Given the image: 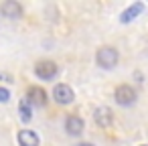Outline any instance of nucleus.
Returning a JSON list of instances; mask_svg holds the SVG:
<instances>
[{
	"label": "nucleus",
	"instance_id": "f257e3e1",
	"mask_svg": "<svg viewBox=\"0 0 148 146\" xmlns=\"http://www.w3.org/2000/svg\"><path fill=\"white\" fill-rule=\"evenodd\" d=\"M118 59H120L118 51H116L114 47H108V45H106V47H99L97 53H95V61H97V65L103 67V69L116 67V65H118Z\"/></svg>",
	"mask_w": 148,
	"mask_h": 146
},
{
	"label": "nucleus",
	"instance_id": "f03ea898",
	"mask_svg": "<svg viewBox=\"0 0 148 146\" xmlns=\"http://www.w3.org/2000/svg\"><path fill=\"white\" fill-rule=\"evenodd\" d=\"M136 89L132 87V85H128V83H122V85H118L116 87V91H114V99H116V104L118 106H132L134 101H136Z\"/></svg>",
	"mask_w": 148,
	"mask_h": 146
},
{
	"label": "nucleus",
	"instance_id": "7ed1b4c3",
	"mask_svg": "<svg viewBox=\"0 0 148 146\" xmlns=\"http://www.w3.org/2000/svg\"><path fill=\"white\" fill-rule=\"evenodd\" d=\"M53 99L57 104H61V106H69L75 99V93H73V89L67 83H57L53 87Z\"/></svg>",
	"mask_w": 148,
	"mask_h": 146
},
{
	"label": "nucleus",
	"instance_id": "20e7f679",
	"mask_svg": "<svg viewBox=\"0 0 148 146\" xmlns=\"http://www.w3.org/2000/svg\"><path fill=\"white\" fill-rule=\"evenodd\" d=\"M57 63L55 61H39L37 65H35V75L39 77V79H45V81H49V79H53L55 75H57Z\"/></svg>",
	"mask_w": 148,
	"mask_h": 146
},
{
	"label": "nucleus",
	"instance_id": "39448f33",
	"mask_svg": "<svg viewBox=\"0 0 148 146\" xmlns=\"http://www.w3.org/2000/svg\"><path fill=\"white\" fill-rule=\"evenodd\" d=\"M27 99L31 101V106L43 108V106H47V91L43 87H39V85H31L27 89Z\"/></svg>",
	"mask_w": 148,
	"mask_h": 146
},
{
	"label": "nucleus",
	"instance_id": "423d86ee",
	"mask_svg": "<svg viewBox=\"0 0 148 146\" xmlns=\"http://www.w3.org/2000/svg\"><path fill=\"white\" fill-rule=\"evenodd\" d=\"M93 120H95V124L99 128H110L112 122H114V114H112V110L108 106H99V108H95Z\"/></svg>",
	"mask_w": 148,
	"mask_h": 146
},
{
	"label": "nucleus",
	"instance_id": "0eeeda50",
	"mask_svg": "<svg viewBox=\"0 0 148 146\" xmlns=\"http://www.w3.org/2000/svg\"><path fill=\"white\" fill-rule=\"evenodd\" d=\"M0 12L6 19H21L23 16V6L18 2H14V0H6V2L0 4Z\"/></svg>",
	"mask_w": 148,
	"mask_h": 146
},
{
	"label": "nucleus",
	"instance_id": "6e6552de",
	"mask_svg": "<svg viewBox=\"0 0 148 146\" xmlns=\"http://www.w3.org/2000/svg\"><path fill=\"white\" fill-rule=\"evenodd\" d=\"M83 128H85V124H83V120H81L79 116H75V114L67 116V120H65V130H67L69 136H79V134L83 132Z\"/></svg>",
	"mask_w": 148,
	"mask_h": 146
},
{
	"label": "nucleus",
	"instance_id": "1a4fd4ad",
	"mask_svg": "<svg viewBox=\"0 0 148 146\" xmlns=\"http://www.w3.org/2000/svg\"><path fill=\"white\" fill-rule=\"evenodd\" d=\"M18 146H39V136L33 130H21L18 132Z\"/></svg>",
	"mask_w": 148,
	"mask_h": 146
},
{
	"label": "nucleus",
	"instance_id": "9d476101",
	"mask_svg": "<svg viewBox=\"0 0 148 146\" xmlns=\"http://www.w3.org/2000/svg\"><path fill=\"white\" fill-rule=\"evenodd\" d=\"M142 10H144V4H142V2H136V4H132L130 8H126V10L122 12L120 21H122V23H130V21H134Z\"/></svg>",
	"mask_w": 148,
	"mask_h": 146
},
{
	"label": "nucleus",
	"instance_id": "9b49d317",
	"mask_svg": "<svg viewBox=\"0 0 148 146\" xmlns=\"http://www.w3.org/2000/svg\"><path fill=\"white\" fill-rule=\"evenodd\" d=\"M18 114H21V120H23V122H31V118H33V108H31V101H29L27 97H23V99L18 101Z\"/></svg>",
	"mask_w": 148,
	"mask_h": 146
},
{
	"label": "nucleus",
	"instance_id": "f8f14e48",
	"mask_svg": "<svg viewBox=\"0 0 148 146\" xmlns=\"http://www.w3.org/2000/svg\"><path fill=\"white\" fill-rule=\"evenodd\" d=\"M10 99V91L6 89V87H0V104H4V101H8Z\"/></svg>",
	"mask_w": 148,
	"mask_h": 146
},
{
	"label": "nucleus",
	"instance_id": "ddd939ff",
	"mask_svg": "<svg viewBox=\"0 0 148 146\" xmlns=\"http://www.w3.org/2000/svg\"><path fill=\"white\" fill-rule=\"evenodd\" d=\"M79 146H91V144H87V142H83V144H79Z\"/></svg>",
	"mask_w": 148,
	"mask_h": 146
}]
</instances>
